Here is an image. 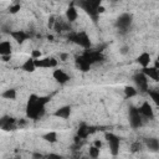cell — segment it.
Returning <instances> with one entry per match:
<instances>
[{"label":"cell","mask_w":159,"mask_h":159,"mask_svg":"<svg viewBox=\"0 0 159 159\" xmlns=\"http://www.w3.org/2000/svg\"><path fill=\"white\" fill-rule=\"evenodd\" d=\"M15 127V119L11 117H5L1 119V128L4 130H11Z\"/></svg>","instance_id":"21"},{"label":"cell","mask_w":159,"mask_h":159,"mask_svg":"<svg viewBox=\"0 0 159 159\" xmlns=\"http://www.w3.org/2000/svg\"><path fill=\"white\" fill-rule=\"evenodd\" d=\"M133 81H134V84H135V88L138 92L140 93H148L149 91V84H148V77L143 73V72H139V73H135L134 77H133Z\"/></svg>","instance_id":"6"},{"label":"cell","mask_w":159,"mask_h":159,"mask_svg":"<svg viewBox=\"0 0 159 159\" xmlns=\"http://www.w3.org/2000/svg\"><path fill=\"white\" fill-rule=\"evenodd\" d=\"M128 117H129V124L133 129H137V128H140L143 125V117L139 112V108H135V107H130L129 108V113H128Z\"/></svg>","instance_id":"7"},{"label":"cell","mask_w":159,"mask_h":159,"mask_svg":"<svg viewBox=\"0 0 159 159\" xmlns=\"http://www.w3.org/2000/svg\"><path fill=\"white\" fill-rule=\"evenodd\" d=\"M68 55L67 53H60V61H67Z\"/></svg>","instance_id":"36"},{"label":"cell","mask_w":159,"mask_h":159,"mask_svg":"<svg viewBox=\"0 0 159 159\" xmlns=\"http://www.w3.org/2000/svg\"><path fill=\"white\" fill-rule=\"evenodd\" d=\"M99 5H102V2L99 0H82V1H78V6L82 7L84 10V12L93 20V21H97L99 14H98V7Z\"/></svg>","instance_id":"2"},{"label":"cell","mask_w":159,"mask_h":159,"mask_svg":"<svg viewBox=\"0 0 159 159\" xmlns=\"http://www.w3.org/2000/svg\"><path fill=\"white\" fill-rule=\"evenodd\" d=\"M93 145H94L96 148L101 149V148H102V142H101V140H98V139H96V140L93 142Z\"/></svg>","instance_id":"35"},{"label":"cell","mask_w":159,"mask_h":159,"mask_svg":"<svg viewBox=\"0 0 159 159\" xmlns=\"http://www.w3.org/2000/svg\"><path fill=\"white\" fill-rule=\"evenodd\" d=\"M53 116L57 118H62V119H67L71 116V107L70 106H62L60 108H57L53 112Z\"/></svg>","instance_id":"12"},{"label":"cell","mask_w":159,"mask_h":159,"mask_svg":"<svg viewBox=\"0 0 159 159\" xmlns=\"http://www.w3.org/2000/svg\"><path fill=\"white\" fill-rule=\"evenodd\" d=\"M56 21H57V20H56L55 16H50V17H48V27H50V29H53Z\"/></svg>","instance_id":"32"},{"label":"cell","mask_w":159,"mask_h":159,"mask_svg":"<svg viewBox=\"0 0 159 159\" xmlns=\"http://www.w3.org/2000/svg\"><path fill=\"white\" fill-rule=\"evenodd\" d=\"M139 112H140L142 117L145 118V119L152 120V119L154 118V111H153L152 106L149 104V102H147V101L142 103V106L139 107Z\"/></svg>","instance_id":"10"},{"label":"cell","mask_w":159,"mask_h":159,"mask_svg":"<svg viewBox=\"0 0 159 159\" xmlns=\"http://www.w3.org/2000/svg\"><path fill=\"white\" fill-rule=\"evenodd\" d=\"M12 52V45L10 41H2L0 42V56H11Z\"/></svg>","instance_id":"18"},{"label":"cell","mask_w":159,"mask_h":159,"mask_svg":"<svg viewBox=\"0 0 159 159\" xmlns=\"http://www.w3.org/2000/svg\"><path fill=\"white\" fill-rule=\"evenodd\" d=\"M42 139L48 143H56L57 142V133L56 132H47L42 135Z\"/></svg>","instance_id":"23"},{"label":"cell","mask_w":159,"mask_h":159,"mask_svg":"<svg viewBox=\"0 0 159 159\" xmlns=\"http://www.w3.org/2000/svg\"><path fill=\"white\" fill-rule=\"evenodd\" d=\"M148 78H150V80H153V81H155V82H159V70H157V68H154V67H145V68H143V71H142Z\"/></svg>","instance_id":"14"},{"label":"cell","mask_w":159,"mask_h":159,"mask_svg":"<svg viewBox=\"0 0 159 159\" xmlns=\"http://www.w3.org/2000/svg\"><path fill=\"white\" fill-rule=\"evenodd\" d=\"M137 93H138V91H137L135 87H132V86H125L124 87V96H125V98L134 97Z\"/></svg>","instance_id":"25"},{"label":"cell","mask_w":159,"mask_h":159,"mask_svg":"<svg viewBox=\"0 0 159 159\" xmlns=\"http://www.w3.org/2000/svg\"><path fill=\"white\" fill-rule=\"evenodd\" d=\"M76 65H77V67H78L81 71H83V72H87V71H89V68H91V63H88V62L86 61V58H84L82 55L76 58Z\"/></svg>","instance_id":"19"},{"label":"cell","mask_w":159,"mask_h":159,"mask_svg":"<svg viewBox=\"0 0 159 159\" xmlns=\"http://www.w3.org/2000/svg\"><path fill=\"white\" fill-rule=\"evenodd\" d=\"M81 159H89V158H87V157H82Z\"/></svg>","instance_id":"43"},{"label":"cell","mask_w":159,"mask_h":159,"mask_svg":"<svg viewBox=\"0 0 159 159\" xmlns=\"http://www.w3.org/2000/svg\"><path fill=\"white\" fill-rule=\"evenodd\" d=\"M48 101V97H39L36 94H30L26 104V117L30 119H39L40 117H42Z\"/></svg>","instance_id":"1"},{"label":"cell","mask_w":159,"mask_h":159,"mask_svg":"<svg viewBox=\"0 0 159 159\" xmlns=\"http://www.w3.org/2000/svg\"><path fill=\"white\" fill-rule=\"evenodd\" d=\"M154 68H157V70H159V62L155 60V62H154V66H153Z\"/></svg>","instance_id":"39"},{"label":"cell","mask_w":159,"mask_h":159,"mask_svg":"<svg viewBox=\"0 0 159 159\" xmlns=\"http://www.w3.org/2000/svg\"><path fill=\"white\" fill-rule=\"evenodd\" d=\"M150 61H152V57H150V55H149L148 52H142V53L137 57V63L140 65L143 68L149 67Z\"/></svg>","instance_id":"17"},{"label":"cell","mask_w":159,"mask_h":159,"mask_svg":"<svg viewBox=\"0 0 159 159\" xmlns=\"http://www.w3.org/2000/svg\"><path fill=\"white\" fill-rule=\"evenodd\" d=\"M41 56H42V53H41L40 50H32V52H31V57H32L34 60H39V58H41Z\"/></svg>","instance_id":"30"},{"label":"cell","mask_w":159,"mask_h":159,"mask_svg":"<svg viewBox=\"0 0 159 159\" xmlns=\"http://www.w3.org/2000/svg\"><path fill=\"white\" fill-rule=\"evenodd\" d=\"M144 144L150 152H159V139L158 138H145Z\"/></svg>","instance_id":"15"},{"label":"cell","mask_w":159,"mask_h":159,"mask_svg":"<svg viewBox=\"0 0 159 159\" xmlns=\"http://www.w3.org/2000/svg\"><path fill=\"white\" fill-rule=\"evenodd\" d=\"M21 70L25 72H34L36 70V65H35V60L32 57H29L22 65H21Z\"/></svg>","instance_id":"20"},{"label":"cell","mask_w":159,"mask_h":159,"mask_svg":"<svg viewBox=\"0 0 159 159\" xmlns=\"http://www.w3.org/2000/svg\"><path fill=\"white\" fill-rule=\"evenodd\" d=\"M89 132H91L89 130V127H87L84 123H82V124H80V127L77 129V137L81 138V139H84V138L88 137Z\"/></svg>","instance_id":"22"},{"label":"cell","mask_w":159,"mask_h":159,"mask_svg":"<svg viewBox=\"0 0 159 159\" xmlns=\"http://www.w3.org/2000/svg\"><path fill=\"white\" fill-rule=\"evenodd\" d=\"M52 77H53L58 83H61V84H63V83H66V82L70 81V76H68L63 70H61V68H56V70L53 71V73H52Z\"/></svg>","instance_id":"11"},{"label":"cell","mask_w":159,"mask_h":159,"mask_svg":"<svg viewBox=\"0 0 159 159\" xmlns=\"http://www.w3.org/2000/svg\"><path fill=\"white\" fill-rule=\"evenodd\" d=\"M1 58H2L4 62H7V61L11 58V56H1Z\"/></svg>","instance_id":"38"},{"label":"cell","mask_w":159,"mask_h":159,"mask_svg":"<svg viewBox=\"0 0 159 159\" xmlns=\"http://www.w3.org/2000/svg\"><path fill=\"white\" fill-rule=\"evenodd\" d=\"M67 39L71 42H75L77 45H80L83 48H89L91 47V40L89 36L84 32V31H78V32H70Z\"/></svg>","instance_id":"4"},{"label":"cell","mask_w":159,"mask_h":159,"mask_svg":"<svg viewBox=\"0 0 159 159\" xmlns=\"http://www.w3.org/2000/svg\"><path fill=\"white\" fill-rule=\"evenodd\" d=\"M66 20L68 21V22H75L76 20H77V17H78V12H77V7L76 6H73V5H71V6H68L67 9H66Z\"/></svg>","instance_id":"16"},{"label":"cell","mask_w":159,"mask_h":159,"mask_svg":"<svg viewBox=\"0 0 159 159\" xmlns=\"http://www.w3.org/2000/svg\"><path fill=\"white\" fill-rule=\"evenodd\" d=\"M88 154H89V158H91V159H97V158L99 157V149L96 148L94 145H92V147H89V149H88Z\"/></svg>","instance_id":"27"},{"label":"cell","mask_w":159,"mask_h":159,"mask_svg":"<svg viewBox=\"0 0 159 159\" xmlns=\"http://www.w3.org/2000/svg\"><path fill=\"white\" fill-rule=\"evenodd\" d=\"M1 97L5 98V99H15V98H16V89H14V88L5 89V91L1 93Z\"/></svg>","instance_id":"24"},{"label":"cell","mask_w":159,"mask_h":159,"mask_svg":"<svg viewBox=\"0 0 159 159\" xmlns=\"http://www.w3.org/2000/svg\"><path fill=\"white\" fill-rule=\"evenodd\" d=\"M20 9H21V5L20 4H11L10 5V7H9V12L10 14H16V12H19L20 11Z\"/></svg>","instance_id":"29"},{"label":"cell","mask_w":159,"mask_h":159,"mask_svg":"<svg viewBox=\"0 0 159 159\" xmlns=\"http://www.w3.org/2000/svg\"><path fill=\"white\" fill-rule=\"evenodd\" d=\"M148 94H149V97L152 98V101L159 107V89H149L148 91Z\"/></svg>","instance_id":"26"},{"label":"cell","mask_w":159,"mask_h":159,"mask_svg":"<svg viewBox=\"0 0 159 159\" xmlns=\"http://www.w3.org/2000/svg\"><path fill=\"white\" fill-rule=\"evenodd\" d=\"M12 159H21V157H20V155H16V157H14Z\"/></svg>","instance_id":"41"},{"label":"cell","mask_w":159,"mask_h":159,"mask_svg":"<svg viewBox=\"0 0 159 159\" xmlns=\"http://www.w3.org/2000/svg\"><path fill=\"white\" fill-rule=\"evenodd\" d=\"M142 143H139V142H133L132 144H130V152L132 153H138V152H140L142 150Z\"/></svg>","instance_id":"28"},{"label":"cell","mask_w":159,"mask_h":159,"mask_svg":"<svg viewBox=\"0 0 159 159\" xmlns=\"http://www.w3.org/2000/svg\"><path fill=\"white\" fill-rule=\"evenodd\" d=\"M35 65L36 68H56L58 65V60H56L55 57H45V58H39L35 60Z\"/></svg>","instance_id":"9"},{"label":"cell","mask_w":159,"mask_h":159,"mask_svg":"<svg viewBox=\"0 0 159 159\" xmlns=\"http://www.w3.org/2000/svg\"><path fill=\"white\" fill-rule=\"evenodd\" d=\"M47 39H48L50 41H52V39H53V36H52V35H48V36H47Z\"/></svg>","instance_id":"40"},{"label":"cell","mask_w":159,"mask_h":159,"mask_svg":"<svg viewBox=\"0 0 159 159\" xmlns=\"http://www.w3.org/2000/svg\"><path fill=\"white\" fill-rule=\"evenodd\" d=\"M10 36L17 42V43H22L25 40H27L29 34L22 31V30H16V31H10Z\"/></svg>","instance_id":"13"},{"label":"cell","mask_w":159,"mask_h":159,"mask_svg":"<svg viewBox=\"0 0 159 159\" xmlns=\"http://www.w3.org/2000/svg\"><path fill=\"white\" fill-rule=\"evenodd\" d=\"M32 159H46V157L42 155L41 153H34L32 154Z\"/></svg>","instance_id":"34"},{"label":"cell","mask_w":159,"mask_h":159,"mask_svg":"<svg viewBox=\"0 0 159 159\" xmlns=\"http://www.w3.org/2000/svg\"><path fill=\"white\" fill-rule=\"evenodd\" d=\"M157 61L159 62V53H158V56H157Z\"/></svg>","instance_id":"42"},{"label":"cell","mask_w":159,"mask_h":159,"mask_svg":"<svg viewBox=\"0 0 159 159\" xmlns=\"http://www.w3.org/2000/svg\"><path fill=\"white\" fill-rule=\"evenodd\" d=\"M104 6L103 5H99V7H98V14H102V12H104Z\"/></svg>","instance_id":"37"},{"label":"cell","mask_w":159,"mask_h":159,"mask_svg":"<svg viewBox=\"0 0 159 159\" xmlns=\"http://www.w3.org/2000/svg\"><path fill=\"white\" fill-rule=\"evenodd\" d=\"M132 24H133V16L129 12H123L116 20V27L120 34H127L132 27Z\"/></svg>","instance_id":"3"},{"label":"cell","mask_w":159,"mask_h":159,"mask_svg":"<svg viewBox=\"0 0 159 159\" xmlns=\"http://www.w3.org/2000/svg\"><path fill=\"white\" fill-rule=\"evenodd\" d=\"M46 159H63V157L60 154H56V153H51L46 157Z\"/></svg>","instance_id":"31"},{"label":"cell","mask_w":159,"mask_h":159,"mask_svg":"<svg viewBox=\"0 0 159 159\" xmlns=\"http://www.w3.org/2000/svg\"><path fill=\"white\" fill-rule=\"evenodd\" d=\"M104 138L108 143V147H109V152L113 157L118 155L119 154V145H120V139L118 135H116L114 133H109L107 132L104 134Z\"/></svg>","instance_id":"5"},{"label":"cell","mask_w":159,"mask_h":159,"mask_svg":"<svg viewBox=\"0 0 159 159\" xmlns=\"http://www.w3.org/2000/svg\"><path fill=\"white\" fill-rule=\"evenodd\" d=\"M84 58H86V61L88 62V63H96V62H99V61H102L103 58H104V56H103V53L99 51V50H87L83 55H82Z\"/></svg>","instance_id":"8"},{"label":"cell","mask_w":159,"mask_h":159,"mask_svg":"<svg viewBox=\"0 0 159 159\" xmlns=\"http://www.w3.org/2000/svg\"><path fill=\"white\" fill-rule=\"evenodd\" d=\"M128 51H129V47H128V46H125V45H124V46H122V47L119 48V53H120V55H127V53H128Z\"/></svg>","instance_id":"33"}]
</instances>
